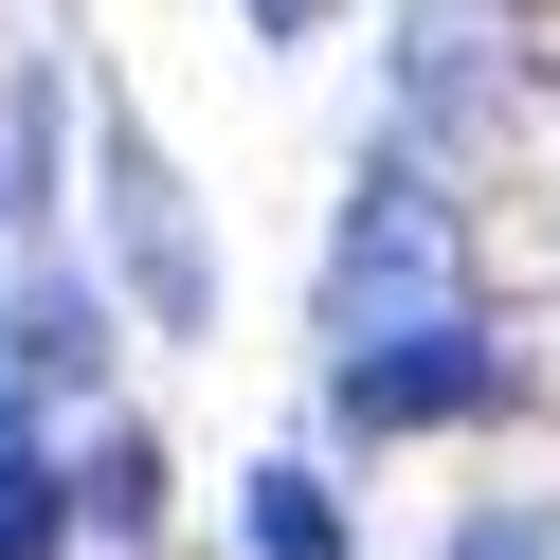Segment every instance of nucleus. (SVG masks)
<instances>
[{"mask_svg": "<svg viewBox=\"0 0 560 560\" xmlns=\"http://www.w3.org/2000/svg\"><path fill=\"white\" fill-rule=\"evenodd\" d=\"M73 542V452H55V398L0 380V560H55Z\"/></svg>", "mask_w": 560, "mask_h": 560, "instance_id": "5", "label": "nucleus"}, {"mask_svg": "<svg viewBox=\"0 0 560 560\" xmlns=\"http://www.w3.org/2000/svg\"><path fill=\"white\" fill-rule=\"evenodd\" d=\"M452 560H560V524H524V506H470V524H452Z\"/></svg>", "mask_w": 560, "mask_h": 560, "instance_id": "10", "label": "nucleus"}, {"mask_svg": "<svg viewBox=\"0 0 560 560\" xmlns=\"http://www.w3.org/2000/svg\"><path fill=\"white\" fill-rule=\"evenodd\" d=\"M235 19H254V37H326L343 0H235Z\"/></svg>", "mask_w": 560, "mask_h": 560, "instance_id": "11", "label": "nucleus"}, {"mask_svg": "<svg viewBox=\"0 0 560 560\" xmlns=\"http://www.w3.org/2000/svg\"><path fill=\"white\" fill-rule=\"evenodd\" d=\"M73 524H109V542H145V524H163V452L127 434V416L73 452Z\"/></svg>", "mask_w": 560, "mask_h": 560, "instance_id": "8", "label": "nucleus"}, {"mask_svg": "<svg viewBox=\"0 0 560 560\" xmlns=\"http://www.w3.org/2000/svg\"><path fill=\"white\" fill-rule=\"evenodd\" d=\"M488 91H506L488 19H452V0H434V19H398V109H416V127H470Z\"/></svg>", "mask_w": 560, "mask_h": 560, "instance_id": "6", "label": "nucleus"}, {"mask_svg": "<svg viewBox=\"0 0 560 560\" xmlns=\"http://www.w3.org/2000/svg\"><path fill=\"white\" fill-rule=\"evenodd\" d=\"M235 524H254V560H343L326 470H254V488H235Z\"/></svg>", "mask_w": 560, "mask_h": 560, "instance_id": "9", "label": "nucleus"}, {"mask_svg": "<svg viewBox=\"0 0 560 560\" xmlns=\"http://www.w3.org/2000/svg\"><path fill=\"white\" fill-rule=\"evenodd\" d=\"M416 326H488L470 307V218H452L434 163H362V199H343V235H326V362L416 343Z\"/></svg>", "mask_w": 560, "mask_h": 560, "instance_id": "1", "label": "nucleus"}, {"mask_svg": "<svg viewBox=\"0 0 560 560\" xmlns=\"http://www.w3.org/2000/svg\"><path fill=\"white\" fill-rule=\"evenodd\" d=\"M91 362H109V290L91 271H0V380L19 398H91Z\"/></svg>", "mask_w": 560, "mask_h": 560, "instance_id": "4", "label": "nucleus"}, {"mask_svg": "<svg viewBox=\"0 0 560 560\" xmlns=\"http://www.w3.org/2000/svg\"><path fill=\"white\" fill-rule=\"evenodd\" d=\"M326 416H343V434H434V416H506V343H488V326L362 343V362H326Z\"/></svg>", "mask_w": 560, "mask_h": 560, "instance_id": "3", "label": "nucleus"}, {"mask_svg": "<svg viewBox=\"0 0 560 560\" xmlns=\"http://www.w3.org/2000/svg\"><path fill=\"white\" fill-rule=\"evenodd\" d=\"M55 218V73H19L0 91V254Z\"/></svg>", "mask_w": 560, "mask_h": 560, "instance_id": "7", "label": "nucleus"}, {"mask_svg": "<svg viewBox=\"0 0 560 560\" xmlns=\"http://www.w3.org/2000/svg\"><path fill=\"white\" fill-rule=\"evenodd\" d=\"M91 199H109V290L145 307L163 343H199V326H218V254H199V199H182V163H163L145 109L91 127Z\"/></svg>", "mask_w": 560, "mask_h": 560, "instance_id": "2", "label": "nucleus"}]
</instances>
